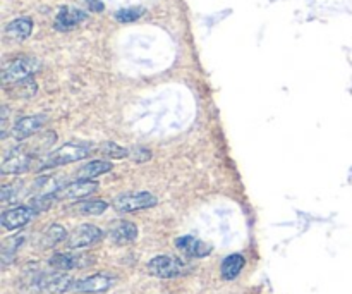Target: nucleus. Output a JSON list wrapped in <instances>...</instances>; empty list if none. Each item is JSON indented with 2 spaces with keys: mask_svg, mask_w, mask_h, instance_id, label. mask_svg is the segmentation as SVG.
Here are the masks:
<instances>
[{
  "mask_svg": "<svg viewBox=\"0 0 352 294\" xmlns=\"http://www.w3.org/2000/svg\"><path fill=\"white\" fill-rule=\"evenodd\" d=\"M33 31V21L30 17H19V19H14L7 24L6 34L12 40H26L28 36Z\"/></svg>",
  "mask_w": 352,
  "mask_h": 294,
  "instance_id": "obj_17",
  "label": "nucleus"
},
{
  "mask_svg": "<svg viewBox=\"0 0 352 294\" xmlns=\"http://www.w3.org/2000/svg\"><path fill=\"white\" fill-rule=\"evenodd\" d=\"M67 236L69 234L64 227L58 226V224H52V226L45 231L43 238H41V246L54 248V246H57L58 243H62V241L67 240Z\"/></svg>",
  "mask_w": 352,
  "mask_h": 294,
  "instance_id": "obj_19",
  "label": "nucleus"
},
{
  "mask_svg": "<svg viewBox=\"0 0 352 294\" xmlns=\"http://www.w3.org/2000/svg\"><path fill=\"white\" fill-rule=\"evenodd\" d=\"M34 154L33 150H28V147H17L10 151L9 155H6L2 162V174H23V172H28L31 169V164H33Z\"/></svg>",
  "mask_w": 352,
  "mask_h": 294,
  "instance_id": "obj_6",
  "label": "nucleus"
},
{
  "mask_svg": "<svg viewBox=\"0 0 352 294\" xmlns=\"http://www.w3.org/2000/svg\"><path fill=\"white\" fill-rule=\"evenodd\" d=\"M96 189H98V182H95L93 179H79V181L69 182V185L55 189V196L57 200H81L93 195Z\"/></svg>",
  "mask_w": 352,
  "mask_h": 294,
  "instance_id": "obj_8",
  "label": "nucleus"
},
{
  "mask_svg": "<svg viewBox=\"0 0 352 294\" xmlns=\"http://www.w3.org/2000/svg\"><path fill=\"white\" fill-rule=\"evenodd\" d=\"M23 185L21 182H16V185H3L2 186V195H0V200L2 203H10L14 200H17V195H19Z\"/></svg>",
  "mask_w": 352,
  "mask_h": 294,
  "instance_id": "obj_26",
  "label": "nucleus"
},
{
  "mask_svg": "<svg viewBox=\"0 0 352 294\" xmlns=\"http://www.w3.org/2000/svg\"><path fill=\"white\" fill-rule=\"evenodd\" d=\"M103 238V233L100 227L93 226V224H82L78 226L65 240V246L69 250H82V248L93 246L98 243Z\"/></svg>",
  "mask_w": 352,
  "mask_h": 294,
  "instance_id": "obj_7",
  "label": "nucleus"
},
{
  "mask_svg": "<svg viewBox=\"0 0 352 294\" xmlns=\"http://www.w3.org/2000/svg\"><path fill=\"white\" fill-rule=\"evenodd\" d=\"M86 6H88V9L93 10V12H102V10L105 9L102 0H86Z\"/></svg>",
  "mask_w": 352,
  "mask_h": 294,
  "instance_id": "obj_28",
  "label": "nucleus"
},
{
  "mask_svg": "<svg viewBox=\"0 0 352 294\" xmlns=\"http://www.w3.org/2000/svg\"><path fill=\"white\" fill-rule=\"evenodd\" d=\"M138 234H140V231H138L136 224L129 222V220H117L109 231L110 241L117 246L133 243V241L138 240Z\"/></svg>",
  "mask_w": 352,
  "mask_h": 294,
  "instance_id": "obj_14",
  "label": "nucleus"
},
{
  "mask_svg": "<svg viewBox=\"0 0 352 294\" xmlns=\"http://www.w3.org/2000/svg\"><path fill=\"white\" fill-rule=\"evenodd\" d=\"M93 264V257H89L88 253H55L54 257L48 260V265H50L54 271L60 272H69L74 271V269H86Z\"/></svg>",
  "mask_w": 352,
  "mask_h": 294,
  "instance_id": "obj_9",
  "label": "nucleus"
},
{
  "mask_svg": "<svg viewBox=\"0 0 352 294\" xmlns=\"http://www.w3.org/2000/svg\"><path fill=\"white\" fill-rule=\"evenodd\" d=\"M91 150V145L89 143H67L64 147L57 148L52 154L43 155L40 162L36 165V171H45V169L58 167V165L72 164V162L82 160L89 155Z\"/></svg>",
  "mask_w": 352,
  "mask_h": 294,
  "instance_id": "obj_1",
  "label": "nucleus"
},
{
  "mask_svg": "<svg viewBox=\"0 0 352 294\" xmlns=\"http://www.w3.org/2000/svg\"><path fill=\"white\" fill-rule=\"evenodd\" d=\"M158 203L157 196L151 195L148 191H140V193H124L119 195L112 202V207L119 213H133L140 212V210L151 209Z\"/></svg>",
  "mask_w": 352,
  "mask_h": 294,
  "instance_id": "obj_4",
  "label": "nucleus"
},
{
  "mask_svg": "<svg viewBox=\"0 0 352 294\" xmlns=\"http://www.w3.org/2000/svg\"><path fill=\"white\" fill-rule=\"evenodd\" d=\"M24 240H26V233H19V234H16V236H12V238H9V240L3 241V246H2L3 265H9L10 262L14 260V257H16L17 250H19L21 244L24 243Z\"/></svg>",
  "mask_w": 352,
  "mask_h": 294,
  "instance_id": "obj_21",
  "label": "nucleus"
},
{
  "mask_svg": "<svg viewBox=\"0 0 352 294\" xmlns=\"http://www.w3.org/2000/svg\"><path fill=\"white\" fill-rule=\"evenodd\" d=\"M148 272L158 279H174L188 274L189 265L172 255H160L148 262Z\"/></svg>",
  "mask_w": 352,
  "mask_h": 294,
  "instance_id": "obj_3",
  "label": "nucleus"
},
{
  "mask_svg": "<svg viewBox=\"0 0 352 294\" xmlns=\"http://www.w3.org/2000/svg\"><path fill=\"white\" fill-rule=\"evenodd\" d=\"M41 69V62L36 61L34 57H21L16 61L10 62L6 69H3V85L6 88L9 85H14L17 81H23V79L31 78L34 72H38Z\"/></svg>",
  "mask_w": 352,
  "mask_h": 294,
  "instance_id": "obj_5",
  "label": "nucleus"
},
{
  "mask_svg": "<svg viewBox=\"0 0 352 294\" xmlns=\"http://www.w3.org/2000/svg\"><path fill=\"white\" fill-rule=\"evenodd\" d=\"M144 14L143 7H126V9H120L119 12L116 14V19L119 23H133V21H138Z\"/></svg>",
  "mask_w": 352,
  "mask_h": 294,
  "instance_id": "obj_24",
  "label": "nucleus"
},
{
  "mask_svg": "<svg viewBox=\"0 0 352 294\" xmlns=\"http://www.w3.org/2000/svg\"><path fill=\"white\" fill-rule=\"evenodd\" d=\"M86 19L85 10L78 9V7H64L60 9V12L55 17V30L58 31H69L72 28H76L78 24H81Z\"/></svg>",
  "mask_w": 352,
  "mask_h": 294,
  "instance_id": "obj_15",
  "label": "nucleus"
},
{
  "mask_svg": "<svg viewBox=\"0 0 352 294\" xmlns=\"http://www.w3.org/2000/svg\"><path fill=\"white\" fill-rule=\"evenodd\" d=\"M36 216L33 209L30 205L28 207H16V209L6 210L0 217V222H2L3 229L7 231H16L21 229V227L26 226L33 217Z\"/></svg>",
  "mask_w": 352,
  "mask_h": 294,
  "instance_id": "obj_12",
  "label": "nucleus"
},
{
  "mask_svg": "<svg viewBox=\"0 0 352 294\" xmlns=\"http://www.w3.org/2000/svg\"><path fill=\"white\" fill-rule=\"evenodd\" d=\"M9 93L12 96H16V98H21V100L31 98V96L36 93V83H34L31 78L23 79V81H17V83H14L12 90H10Z\"/></svg>",
  "mask_w": 352,
  "mask_h": 294,
  "instance_id": "obj_22",
  "label": "nucleus"
},
{
  "mask_svg": "<svg viewBox=\"0 0 352 294\" xmlns=\"http://www.w3.org/2000/svg\"><path fill=\"white\" fill-rule=\"evenodd\" d=\"M74 279L64 272H41L30 282V289L38 294H64L74 288Z\"/></svg>",
  "mask_w": 352,
  "mask_h": 294,
  "instance_id": "obj_2",
  "label": "nucleus"
},
{
  "mask_svg": "<svg viewBox=\"0 0 352 294\" xmlns=\"http://www.w3.org/2000/svg\"><path fill=\"white\" fill-rule=\"evenodd\" d=\"M116 284V277L109 274H95L86 279H79L74 282L72 291L79 294H100L109 291Z\"/></svg>",
  "mask_w": 352,
  "mask_h": 294,
  "instance_id": "obj_10",
  "label": "nucleus"
},
{
  "mask_svg": "<svg viewBox=\"0 0 352 294\" xmlns=\"http://www.w3.org/2000/svg\"><path fill=\"white\" fill-rule=\"evenodd\" d=\"M48 120L47 114H36V116L23 117V119L17 120L12 127V136L16 141H24L28 138L34 136L41 127L45 126V123Z\"/></svg>",
  "mask_w": 352,
  "mask_h": 294,
  "instance_id": "obj_11",
  "label": "nucleus"
},
{
  "mask_svg": "<svg viewBox=\"0 0 352 294\" xmlns=\"http://www.w3.org/2000/svg\"><path fill=\"white\" fill-rule=\"evenodd\" d=\"M129 155L133 157L134 162H146L151 158V151L146 148H134L129 151Z\"/></svg>",
  "mask_w": 352,
  "mask_h": 294,
  "instance_id": "obj_27",
  "label": "nucleus"
},
{
  "mask_svg": "<svg viewBox=\"0 0 352 294\" xmlns=\"http://www.w3.org/2000/svg\"><path fill=\"white\" fill-rule=\"evenodd\" d=\"M55 202H57V196H55V191L54 193H43V195L34 196V198L31 200L30 207L36 213H41V212H47V210H50L52 205H54Z\"/></svg>",
  "mask_w": 352,
  "mask_h": 294,
  "instance_id": "obj_23",
  "label": "nucleus"
},
{
  "mask_svg": "<svg viewBox=\"0 0 352 294\" xmlns=\"http://www.w3.org/2000/svg\"><path fill=\"white\" fill-rule=\"evenodd\" d=\"M100 151H102L105 157H110V158H124L129 155V150L119 147V145L113 143V141H105V143L100 147Z\"/></svg>",
  "mask_w": 352,
  "mask_h": 294,
  "instance_id": "obj_25",
  "label": "nucleus"
},
{
  "mask_svg": "<svg viewBox=\"0 0 352 294\" xmlns=\"http://www.w3.org/2000/svg\"><path fill=\"white\" fill-rule=\"evenodd\" d=\"M109 209L103 200H88V202H79L71 207V210L78 216H102Z\"/></svg>",
  "mask_w": 352,
  "mask_h": 294,
  "instance_id": "obj_18",
  "label": "nucleus"
},
{
  "mask_svg": "<svg viewBox=\"0 0 352 294\" xmlns=\"http://www.w3.org/2000/svg\"><path fill=\"white\" fill-rule=\"evenodd\" d=\"M112 171V164L105 160H93L89 164L82 165L81 171L78 172L79 178L82 179H93V178H98V176L107 174V172Z\"/></svg>",
  "mask_w": 352,
  "mask_h": 294,
  "instance_id": "obj_20",
  "label": "nucleus"
},
{
  "mask_svg": "<svg viewBox=\"0 0 352 294\" xmlns=\"http://www.w3.org/2000/svg\"><path fill=\"white\" fill-rule=\"evenodd\" d=\"M175 246L189 258H205L212 253V244L198 240L195 236H181L175 240Z\"/></svg>",
  "mask_w": 352,
  "mask_h": 294,
  "instance_id": "obj_13",
  "label": "nucleus"
},
{
  "mask_svg": "<svg viewBox=\"0 0 352 294\" xmlns=\"http://www.w3.org/2000/svg\"><path fill=\"white\" fill-rule=\"evenodd\" d=\"M244 265H246V260H244L243 255H229V257L222 262V265H220V274H222V277L226 279V281H234V279L241 274Z\"/></svg>",
  "mask_w": 352,
  "mask_h": 294,
  "instance_id": "obj_16",
  "label": "nucleus"
}]
</instances>
